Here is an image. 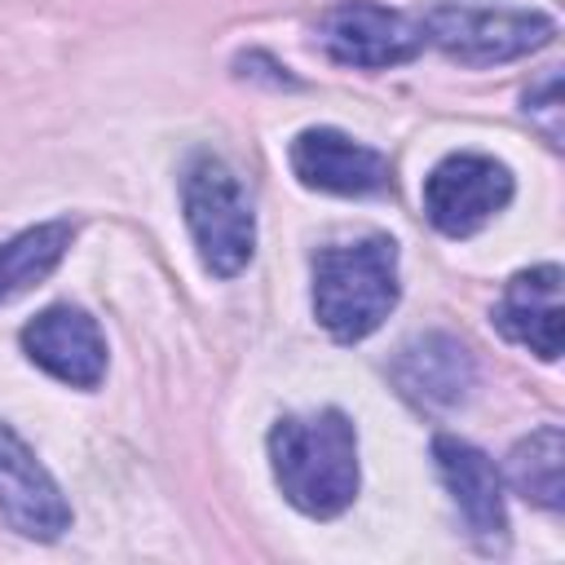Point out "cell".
<instances>
[{
  "mask_svg": "<svg viewBox=\"0 0 565 565\" xmlns=\"http://www.w3.org/2000/svg\"><path fill=\"white\" fill-rule=\"evenodd\" d=\"M274 481L313 521L340 516L358 499V428L344 411L282 415L269 428Z\"/></svg>",
  "mask_w": 565,
  "mask_h": 565,
  "instance_id": "cell-1",
  "label": "cell"
},
{
  "mask_svg": "<svg viewBox=\"0 0 565 565\" xmlns=\"http://www.w3.org/2000/svg\"><path fill=\"white\" fill-rule=\"evenodd\" d=\"M397 243L366 234L353 243H327L313 256V313L331 340H366L397 305Z\"/></svg>",
  "mask_w": 565,
  "mask_h": 565,
  "instance_id": "cell-2",
  "label": "cell"
},
{
  "mask_svg": "<svg viewBox=\"0 0 565 565\" xmlns=\"http://www.w3.org/2000/svg\"><path fill=\"white\" fill-rule=\"evenodd\" d=\"M181 207H185V225H190L203 269L216 278L243 274L256 252V216H252V199L238 172L221 154L199 150L185 163Z\"/></svg>",
  "mask_w": 565,
  "mask_h": 565,
  "instance_id": "cell-3",
  "label": "cell"
},
{
  "mask_svg": "<svg viewBox=\"0 0 565 565\" xmlns=\"http://www.w3.org/2000/svg\"><path fill=\"white\" fill-rule=\"evenodd\" d=\"M424 44H437L446 57L463 66H494L543 49L556 35L547 13L525 9H472V4H437L419 18Z\"/></svg>",
  "mask_w": 565,
  "mask_h": 565,
  "instance_id": "cell-4",
  "label": "cell"
},
{
  "mask_svg": "<svg viewBox=\"0 0 565 565\" xmlns=\"http://www.w3.org/2000/svg\"><path fill=\"white\" fill-rule=\"evenodd\" d=\"M512 172L490 154H446L424 181V212L446 238H468L512 203Z\"/></svg>",
  "mask_w": 565,
  "mask_h": 565,
  "instance_id": "cell-5",
  "label": "cell"
},
{
  "mask_svg": "<svg viewBox=\"0 0 565 565\" xmlns=\"http://www.w3.org/2000/svg\"><path fill=\"white\" fill-rule=\"evenodd\" d=\"M318 40L331 62L358 66V71H384L397 62H411L424 49L419 18H406L397 9H384L375 0H344L318 22Z\"/></svg>",
  "mask_w": 565,
  "mask_h": 565,
  "instance_id": "cell-6",
  "label": "cell"
},
{
  "mask_svg": "<svg viewBox=\"0 0 565 565\" xmlns=\"http://www.w3.org/2000/svg\"><path fill=\"white\" fill-rule=\"evenodd\" d=\"M22 353L71 388H97L106 375V335L75 305H53L22 327Z\"/></svg>",
  "mask_w": 565,
  "mask_h": 565,
  "instance_id": "cell-7",
  "label": "cell"
},
{
  "mask_svg": "<svg viewBox=\"0 0 565 565\" xmlns=\"http://www.w3.org/2000/svg\"><path fill=\"white\" fill-rule=\"evenodd\" d=\"M433 459L437 472L468 525V534L477 539L481 552H503L508 543V512H503V481L499 468L490 463L486 450H477L472 441L459 437H433Z\"/></svg>",
  "mask_w": 565,
  "mask_h": 565,
  "instance_id": "cell-8",
  "label": "cell"
},
{
  "mask_svg": "<svg viewBox=\"0 0 565 565\" xmlns=\"http://www.w3.org/2000/svg\"><path fill=\"white\" fill-rule=\"evenodd\" d=\"M291 172L322 194H380L393 185V168L375 146L353 141L340 128H305L291 141Z\"/></svg>",
  "mask_w": 565,
  "mask_h": 565,
  "instance_id": "cell-9",
  "label": "cell"
},
{
  "mask_svg": "<svg viewBox=\"0 0 565 565\" xmlns=\"http://www.w3.org/2000/svg\"><path fill=\"white\" fill-rule=\"evenodd\" d=\"M0 512L9 516L13 530L40 543L71 530V503L62 499L57 481L35 459V450L4 419H0Z\"/></svg>",
  "mask_w": 565,
  "mask_h": 565,
  "instance_id": "cell-10",
  "label": "cell"
},
{
  "mask_svg": "<svg viewBox=\"0 0 565 565\" xmlns=\"http://www.w3.org/2000/svg\"><path fill=\"white\" fill-rule=\"evenodd\" d=\"M477 380L472 353L446 335V331H424L415 340H406L393 358V384L402 388V397L419 411H450L468 397Z\"/></svg>",
  "mask_w": 565,
  "mask_h": 565,
  "instance_id": "cell-11",
  "label": "cell"
},
{
  "mask_svg": "<svg viewBox=\"0 0 565 565\" xmlns=\"http://www.w3.org/2000/svg\"><path fill=\"white\" fill-rule=\"evenodd\" d=\"M494 327L530 349L543 362L561 358V265H534L508 278L499 305H494Z\"/></svg>",
  "mask_w": 565,
  "mask_h": 565,
  "instance_id": "cell-12",
  "label": "cell"
},
{
  "mask_svg": "<svg viewBox=\"0 0 565 565\" xmlns=\"http://www.w3.org/2000/svg\"><path fill=\"white\" fill-rule=\"evenodd\" d=\"M75 238V225L71 221H44V225H31L22 234H13L9 243H0V305L31 291L35 282H44L57 260L66 256Z\"/></svg>",
  "mask_w": 565,
  "mask_h": 565,
  "instance_id": "cell-13",
  "label": "cell"
},
{
  "mask_svg": "<svg viewBox=\"0 0 565 565\" xmlns=\"http://www.w3.org/2000/svg\"><path fill=\"white\" fill-rule=\"evenodd\" d=\"M508 481L521 499L556 512L561 494H565V437L556 424L534 428L530 437H521L508 455Z\"/></svg>",
  "mask_w": 565,
  "mask_h": 565,
  "instance_id": "cell-14",
  "label": "cell"
},
{
  "mask_svg": "<svg viewBox=\"0 0 565 565\" xmlns=\"http://www.w3.org/2000/svg\"><path fill=\"white\" fill-rule=\"evenodd\" d=\"M525 115L543 124V132H547L552 146H561V75H556V71H547V75L525 93Z\"/></svg>",
  "mask_w": 565,
  "mask_h": 565,
  "instance_id": "cell-15",
  "label": "cell"
}]
</instances>
